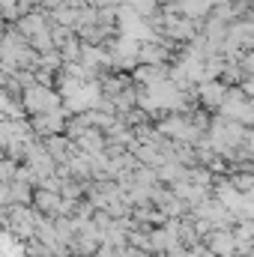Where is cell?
Returning <instances> with one entry per match:
<instances>
[{
    "label": "cell",
    "instance_id": "cell-20",
    "mask_svg": "<svg viewBox=\"0 0 254 257\" xmlns=\"http://www.w3.org/2000/svg\"><path fill=\"white\" fill-rule=\"evenodd\" d=\"M3 33H6V21H0V39H3Z\"/></svg>",
    "mask_w": 254,
    "mask_h": 257
},
{
    "label": "cell",
    "instance_id": "cell-19",
    "mask_svg": "<svg viewBox=\"0 0 254 257\" xmlns=\"http://www.w3.org/2000/svg\"><path fill=\"white\" fill-rule=\"evenodd\" d=\"M18 3H21L24 9H36V6H39V0H18Z\"/></svg>",
    "mask_w": 254,
    "mask_h": 257
},
{
    "label": "cell",
    "instance_id": "cell-6",
    "mask_svg": "<svg viewBox=\"0 0 254 257\" xmlns=\"http://www.w3.org/2000/svg\"><path fill=\"white\" fill-rule=\"evenodd\" d=\"M168 72H171V63H138L129 75H132V84L156 87V84L168 81Z\"/></svg>",
    "mask_w": 254,
    "mask_h": 257
},
{
    "label": "cell",
    "instance_id": "cell-5",
    "mask_svg": "<svg viewBox=\"0 0 254 257\" xmlns=\"http://www.w3.org/2000/svg\"><path fill=\"white\" fill-rule=\"evenodd\" d=\"M227 93V84L218 81V78H206V81H197V105L209 114H218L221 108V99Z\"/></svg>",
    "mask_w": 254,
    "mask_h": 257
},
{
    "label": "cell",
    "instance_id": "cell-9",
    "mask_svg": "<svg viewBox=\"0 0 254 257\" xmlns=\"http://www.w3.org/2000/svg\"><path fill=\"white\" fill-rule=\"evenodd\" d=\"M42 147H45V153L54 159V165H63L66 159H69L72 141L66 138L63 132H57V135H48V138H42Z\"/></svg>",
    "mask_w": 254,
    "mask_h": 257
},
{
    "label": "cell",
    "instance_id": "cell-11",
    "mask_svg": "<svg viewBox=\"0 0 254 257\" xmlns=\"http://www.w3.org/2000/svg\"><path fill=\"white\" fill-rule=\"evenodd\" d=\"M227 183L236 194H251L254 192V171H230Z\"/></svg>",
    "mask_w": 254,
    "mask_h": 257
},
{
    "label": "cell",
    "instance_id": "cell-4",
    "mask_svg": "<svg viewBox=\"0 0 254 257\" xmlns=\"http://www.w3.org/2000/svg\"><path fill=\"white\" fill-rule=\"evenodd\" d=\"M203 248L209 257H236V239L230 227H212L203 236Z\"/></svg>",
    "mask_w": 254,
    "mask_h": 257
},
{
    "label": "cell",
    "instance_id": "cell-22",
    "mask_svg": "<svg viewBox=\"0 0 254 257\" xmlns=\"http://www.w3.org/2000/svg\"><path fill=\"white\" fill-rule=\"evenodd\" d=\"M144 257H165V254H162V251H159V254H144Z\"/></svg>",
    "mask_w": 254,
    "mask_h": 257
},
{
    "label": "cell",
    "instance_id": "cell-3",
    "mask_svg": "<svg viewBox=\"0 0 254 257\" xmlns=\"http://www.w3.org/2000/svg\"><path fill=\"white\" fill-rule=\"evenodd\" d=\"M69 114H72V111L60 105V108H54V111H42V114L27 117V123H30V132H33L36 138H48V135L63 132V123H66Z\"/></svg>",
    "mask_w": 254,
    "mask_h": 257
},
{
    "label": "cell",
    "instance_id": "cell-21",
    "mask_svg": "<svg viewBox=\"0 0 254 257\" xmlns=\"http://www.w3.org/2000/svg\"><path fill=\"white\" fill-rule=\"evenodd\" d=\"M156 3H159V6H165V3H177V0H156Z\"/></svg>",
    "mask_w": 254,
    "mask_h": 257
},
{
    "label": "cell",
    "instance_id": "cell-16",
    "mask_svg": "<svg viewBox=\"0 0 254 257\" xmlns=\"http://www.w3.org/2000/svg\"><path fill=\"white\" fill-rule=\"evenodd\" d=\"M15 168H18V162H12L9 156H0V183H12L15 180Z\"/></svg>",
    "mask_w": 254,
    "mask_h": 257
},
{
    "label": "cell",
    "instance_id": "cell-10",
    "mask_svg": "<svg viewBox=\"0 0 254 257\" xmlns=\"http://www.w3.org/2000/svg\"><path fill=\"white\" fill-rule=\"evenodd\" d=\"M72 144H75L81 153H99V150L105 147V135H102V128H93V126H90V128H84V132H81Z\"/></svg>",
    "mask_w": 254,
    "mask_h": 257
},
{
    "label": "cell",
    "instance_id": "cell-14",
    "mask_svg": "<svg viewBox=\"0 0 254 257\" xmlns=\"http://www.w3.org/2000/svg\"><path fill=\"white\" fill-rule=\"evenodd\" d=\"M132 180H135V186H156V183H159L156 168H147V165H138V168L132 171Z\"/></svg>",
    "mask_w": 254,
    "mask_h": 257
},
{
    "label": "cell",
    "instance_id": "cell-23",
    "mask_svg": "<svg viewBox=\"0 0 254 257\" xmlns=\"http://www.w3.org/2000/svg\"><path fill=\"white\" fill-rule=\"evenodd\" d=\"M69 257H72V254H69Z\"/></svg>",
    "mask_w": 254,
    "mask_h": 257
},
{
    "label": "cell",
    "instance_id": "cell-17",
    "mask_svg": "<svg viewBox=\"0 0 254 257\" xmlns=\"http://www.w3.org/2000/svg\"><path fill=\"white\" fill-rule=\"evenodd\" d=\"M236 66H239V72H242V75H254V51H251V48L236 54Z\"/></svg>",
    "mask_w": 254,
    "mask_h": 257
},
{
    "label": "cell",
    "instance_id": "cell-2",
    "mask_svg": "<svg viewBox=\"0 0 254 257\" xmlns=\"http://www.w3.org/2000/svg\"><path fill=\"white\" fill-rule=\"evenodd\" d=\"M21 105H24V114L33 117V114H42V111H54L63 105V96L57 90H48V87H39V84H30L24 93H21Z\"/></svg>",
    "mask_w": 254,
    "mask_h": 257
},
{
    "label": "cell",
    "instance_id": "cell-13",
    "mask_svg": "<svg viewBox=\"0 0 254 257\" xmlns=\"http://www.w3.org/2000/svg\"><path fill=\"white\" fill-rule=\"evenodd\" d=\"M159 209H162V215H165V218H183V215L189 212V203H186V200H180L177 194L171 192V197H168Z\"/></svg>",
    "mask_w": 254,
    "mask_h": 257
},
{
    "label": "cell",
    "instance_id": "cell-18",
    "mask_svg": "<svg viewBox=\"0 0 254 257\" xmlns=\"http://www.w3.org/2000/svg\"><path fill=\"white\" fill-rule=\"evenodd\" d=\"M39 6L42 9H54V6H60V0H39Z\"/></svg>",
    "mask_w": 254,
    "mask_h": 257
},
{
    "label": "cell",
    "instance_id": "cell-15",
    "mask_svg": "<svg viewBox=\"0 0 254 257\" xmlns=\"http://www.w3.org/2000/svg\"><path fill=\"white\" fill-rule=\"evenodd\" d=\"M57 51H60L63 63H66V60H81V39H78V36L72 33V36L66 39V42L60 45V48H57Z\"/></svg>",
    "mask_w": 254,
    "mask_h": 257
},
{
    "label": "cell",
    "instance_id": "cell-1",
    "mask_svg": "<svg viewBox=\"0 0 254 257\" xmlns=\"http://www.w3.org/2000/svg\"><path fill=\"white\" fill-rule=\"evenodd\" d=\"M33 221H36V209L24 206V203H9L6 206V233L15 242H24L27 236H33Z\"/></svg>",
    "mask_w": 254,
    "mask_h": 257
},
{
    "label": "cell",
    "instance_id": "cell-7",
    "mask_svg": "<svg viewBox=\"0 0 254 257\" xmlns=\"http://www.w3.org/2000/svg\"><path fill=\"white\" fill-rule=\"evenodd\" d=\"M135 57H138V63H174V51H168V48L159 45L156 39H144V42H138Z\"/></svg>",
    "mask_w": 254,
    "mask_h": 257
},
{
    "label": "cell",
    "instance_id": "cell-8",
    "mask_svg": "<svg viewBox=\"0 0 254 257\" xmlns=\"http://www.w3.org/2000/svg\"><path fill=\"white\" fill-rule=\"evenodd\" d=\"M30 206H33L36 212L48 215V218H57V215H60V206H63V197L57 192H48V189H33Z\"/></svg>",
    "mask_w": 254,
    "mask_h": 257
},
{
    "label": "cell",
    "instance_id": "cell-12",
    "mask_svg": "<svg viewBox=\"0 0 254 257\" xmlns=\"http://www.w3.org/2000/svg\"><path fill=\"white\" fill-rule=\"evenodd\" d=\"M9 200L30 206V200H33V186L24 183V180H12V183H9Z\"/></svg>",
    "mask_w": 254,
    "mask_h": 257
}]
</instances>
